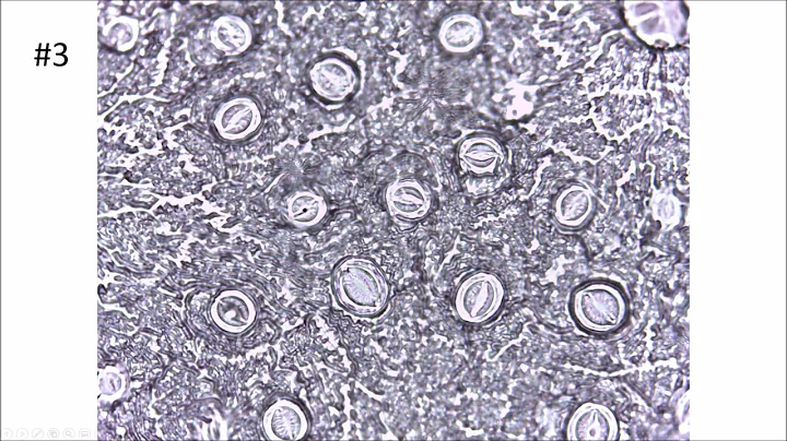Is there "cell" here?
I'll list each match as a JSON object with an SVG mask.
<instances>
[{"mask_svg": "<svg viewBox=\"0 0 787 441\" xmlns=\"http://www.w3.org/2000/svg\"><path fill=\"white\" fill-rule=\"evenodd\" d=\"M565 436L572 441H611L619 438L613 412L594 402L579 405L569 416Z\"/></svg>", "mask_w": 787, "mask_h": 441, "instance_id": "8", "label": "cell"}, {"mask_svg": "<svg viewBox=\"0 0 787 441\" xmlns=\"http://www.w3.org/2000/svg\"><path fill=\"white\" fill-rule=\"evenodd\" d=\"M261 105L252 97H236L221 105L214 114L213 126L218 134L228 141L252 136L261 128Z\"/></svg>", "mask_w": 787, "mask_h": 441, "instance_id": "7", "label": "cell"}, {"mask_svg": "<svg viewBox=\"0 0 787 441\" xmlns=\"http://www.w3.org/2000/svg\"><path fill=\"white\" fill-rule=\"evenodd\" d=\"M289 221L298 228H309L322 222L328 213L324 196L308 189L293 192L285 204Z\"/></svg>", "mask_w": 787, "mask_h": 441, "instance_id": "13", "label": "cell"}, {"mask_svg": "<svg viewBox=\"0 0 787 441\" xmlns=\"http://www.w3.org/2000/svg\"><path fill=\"white\" fill-rule=\"evenodd\" d=\"M594 211V196L580 184H571L561 190L552 205L554 223L568 231L582 229L590 221Z\"/></svg>", "mask_w": 787, "mask_h": 441, "instance_id": "11", "label": "cell"}, {"mask_svg": "<svg viewBox=\"0 0 787 441\" xmlns=\"http://www.w3.org/2000/svg\"><path fill=\"white\" fill-rule=\"evenodd\" d=\"M456 159L462 171L479 176H494L506 162L503 143L490 133H473L457 145Z\"/></svg>", "mask_w": 787, "mask_h": 441, "instance_id": "5", "label": "cell"}, {"mask_svg": "<svg viewBox=\"0 0 787 441\" xmlns=\"http://www.w3.org/2000/svg\"><path fill=\"white\" fill-rule=\"evenodd\" d=\"M306 76L312 92L329 104L346 102L360 87V74L355 65L337 55L315 60L307 69Z\"/></svg>", "mask_w": 787, "mask_h": 441, "instance_id": "4", "label": "cell"}, {"mask_svg": "<svg viewBox=\"0 0 787 441\" xmlns=\"http://www.w3.org/2000/svg\"><path fill=\"white\" fill-rule=\"evenodd\" d=\"M333 295L345 310L361 318H374L388 306L391 287L384 271L371 258L348 257L333 269Z\"/></svg>", "mask_w": 787, "mask_h": 441, "instance_id": "1", "label": "cell"}, {"mask_svg": "<svg viewBox=\"0 0 787 441\" xmlns=\"http://www.w3.org/2000/svg\"><path fill=\"white\" fill-rule=\"evenodd\" d=\"M505 298L506 289L501 277L488 270H477L458 282L453 307L462 322L483 325L500 314Z\"/></svg>", "mask_w": 787, "mask_h": 441, "instance_id": "3", "label": "cell"}, {"mask_svg": "<svg viewBox=\"0 0 787 441\" xmlns=\"http://www.w3.org/2000/svg\"><path fill=\"white\" fill-rule=\"evenodd\" d=\"M211 315L221 329L240 333L255 322L257 308L247 295L228 290L216 297L211 307Z\"/></svg>", "mask_w": 787, "mask_h": 441, "instance_id": "12", "label": "cell"}, {"mask_svg": "<svg viewBox=\"0 0 787 441\" xmlns=\"http://www.w3.org/2000/svg\"><path fill=\"white\" fill-rule=\"evenodd\" d=\"M627 300L623 290L607 281L584 283L572 293L569 312L576 325L589 334H609L624 323Z\"/></svg>", "mask_w": 787, "mask_h": 441, "instance_id": "2", "label": "cell"}, {"mask_svg": "<svg viewBox=\"0 0 787 441\" xmlns=\"http://www.w3.org/2000/svg\"><path fill=\"white\" fill-rule=\"evenodd\" d=\"M262 429L271 441H295L307 436L309 419L304 408L293 400L279 398L265 412Z\"/></svg>", "mask_w": 787, "mask_h": 441, "instance_id": "10", "label": "cell"}, {"mask_svg": "<svg viewBox=\"0 0 787 441\" xmlns=\"http://www.w3.org/2000/svg\"><path fill=\"white\" fill-rule=\"evenodd\" d=\"M388 213L396 219L415 223L425 218L433 205L431 189L416 178H398L384 193Z\"/></svg>", "mask_w": 787, "mask_h": 441, "instance_id": "6", "label": "cell"}, {"mask_svg": "<svg viewBox=\"0 0 787 441\" xmlns=\"http://www.w3.org/2000/svg\"><path fill=\"white\" fill-rule=\"evenodd\" d=\"M485 36L480 17L468 11H454L445 15L437 27L441 47L453 55H468L480 47Z\"/></svg>", "mask_w": 787, "mask_h": 441, "instance_id": "9", "label": "cell"}, {"mask_svg": "<svg viewBox=\"0 0 787 441\" xmlns=\"http://www.w3.org/2000/svg\"><path fill=\"white\" fill-rule=\"evenodd\" d=\"M213 41L225 52H240L247 49L252 40L250 26L243 20L225 16L213 26Z\"/></svg>", "mask_w": 787, "mask_h": 441, "instance_id": "14", "label": "cell"}]
</instances>
